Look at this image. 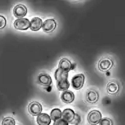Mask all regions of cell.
<instances>
[{
	"label": "cell",
	"mask_w": 125,
	"mask_h": 125,
	"mask_svg": "<svg viewBox=\"0 0 125 125\" xmlns=\"http://www.w3.org/2000/svg\"><path fill=\"white\" fill-rule=\"evenodd\" d=\"M101 118H102V115H101V112L99 110H91L87 115L88 123L91 125L98 124L99 121L101 120Z\"/></svg>",
	"instance_id": "obj_1"
},
{
	"label": "cell",
	"mask_w": 125,
	"mask_h": 125,
	"mask_svg": "<svg viewBox=\"0 0 125 125\" xmlns=\"http://www.w3.org/2000/svg\"><path fill=\"white\" fill-rule=\"evenodd\" d=\"M84 80H85V76L83 74H76L75 76H73V78L71 80V85L73 86L74 89L79 90L83 87Z\"/></svg>",
	"instance_id": "obj_2"
},
{
	"label": "cell",
	"mask_w": 125,
	"mask_h": 125,
	"mask_svg": "<svg viewBox=\"0 0 125 125\" xmlns=\"http://www.w3.org/2000/svg\"><path fill=\"white\" fill-rule=\"evenodd\" d=\"M28 111L32 116H38L40 113H42V106L37 101L31 102L28 106Z\"/></svg>",
	"instance_id": "obj_3"
},
{
	"label": "cell",
	"mask_w": 125,
	"mask_h": 125,
	"mask_svg": "<svg viewBox=\"0 0 125 125\" xmlns=\"http://www.w3.org/2000/svg\"><path fill=\"white\" fill-rule=\"evenodd\" d=\"M13 24L18 30H26L30 27V21L27 18H17Z\"/></svg>",
	"instance_id": "obj_4"
},
{
	"label": "cell",
	"mask_w": 125,
	"mask_h": 125,
	"mask_svg": "<svg viewBox=\"0 0 125 125\" xmlns=\"http://www.w3.org/2000/svg\"><path fill=\"white\" fill-rule=\"evenodd\" d=\"M56 28V21L54 19L52 18H49V19H46L45 21L42 22V29L44 32H51V31H53L54 29Z\"/></svg>",
	"instance_id": "obj_5"
},
{
	"label": "cell",
	"mask_w": 125,
	"mask_h": 125,
	"mask_svg": "<svg viewBox=\"0 0 125 125\" xmlns=\"http://www.w3.org/2000/svg\"><path fill=\"white\" fill-rule=\"evenodd\" d=\"M13 14L17 18H24V16L27 14V8L23 4H17L13 8Z\"/></svg>",
	"instance_id": "obj_6"
},
{
	"label": "cell",
	"mask_w": 125,
	"mask_h": 125,
	"mask_svg": "<svg viewBox=\"0 0 125 125\" xmlns=\"http://www.w3.org/2000/svg\"><path fill=\"white\" fill-rule=\"evenodd\" d=\"M37 81H38L39 84L47 86V85H50L51 84L52 79H51L50 75H48L47 73H40L38 75V77H37Z\"/></svg>",
	"instance_id": "obj_7"
},
{
	"label": "cell",
	"mask_w": 125,
	"mask_h": 125,
	"mask_svg": "<svg viewBox=\"0 0 125 125\" xmlns=\"http://www.w3.org/2000/svg\"><path fill=\"white\" fill-rule=\"evenodd\" d=\"M113 63H112V61L108 58H104V59H101L99 61V63H98V68L99 70L101 71H106L108 69H110L112 67Z\"/></svg>",
	"instance_id": "obj_8"
},
{
	"label": "cell",
	"mask_w": 125,
	"mask_h": 125,
	"mask_svg": "<svg viewBox=\"0 0 125 125\" xmlns=\"http://www.w3.org/2000/svg\"><path fill=\"white\" fill-rule=\"evenodd\" d=\"M42 27V20L39 17H33L30 21V29L32 31H38Z\"/></svg>",
	"instance_id": "obj_9"
},
{
	"label": "cell",
	"mask_w": 125,
	"mask_h": 125,
	"mask_svg": "<svg viewBox=\"0 0 125 125\" xmlns=\"http://www.w3.org/2000/svg\"><path fill=\"white\" fill-rule=\"evenodd\" d=\"M54 75H55V79L57 80V82L64 81V80H67L68 78V71H65L61 68H57Z\"/></svg>",
	"instance_id": "obj_10"
},
{
	"label": "cell",
	"mask_w": 125,
	"mask_h": 125,
	"mask_svg": "<svg viewBox=\"0 0 125 125\" xmlns=\"http://www.w3.org/2000/svg\"><path fill=\"white\" fill-rule=\"evenodd\" d=\"M51 123V118L46 113H40L37 116V124L38 125H49Z\"/></svg>",
	"instance_id": "obj_11"
},
{
	"label": "cell",
	"mask_w": 125,
	"mask_h": 125,
	"mask_svg": "<svg viewBox=\"0 0 125 125\" xmlns=\"http://www.w3.org/2000/svg\"><path fill=\"white\" fill-rule=\"evenodd\" d=\"M74 67H75V64H72L67 58H62L59 61V67L58 68H61L65 71H69L70 69H73Z\"/></svg>",
	"instance_id": "obj_12"
},
{
	"label": "cell",
	"mask_w": 125,
	"mask_h": 125,
	"mask_svg": "<svg viewBox=\"0 0 125 125\" xmlns=\"http://www.w3.org/2000/svg\"><path fill=\"white\" fill-rule=\"evenodd\" d=\"M62 119H64L66 122H70L71 123V121L73 120V118H74V116H75V112L72 110V109H69V108H66V109H64L63 110V112H62Z\"/></svg>",
	"instance_id": "obj_13"
},
{
	"label": "cell",
	"mask_w": 125,
	"mask_h": 125,
	"mask_svg": "<svg viewBox=\"0 0 125 125\" xmlns=\"http://www.w3.org/2000/svg\"><path fill=\"white\" fill-rule=\"evenodd\" d=\"M61 100L64 103H71L74 100V93L72 91H69V90L63 91L61 94Z\"/></svg>",
	"instance_id": "obj_14"
},
{
	"label": "cell",
	"mask_w": 125,
	"mask_h": 125,
	"mask_svg": "<svg viewBox=\"0 0 125 125\" xmlns=\"http://www.w3.org/2000/svg\"><path fill=\"white\" fill-rule=\"evenodd\" d=\"M98 93L95 91V90H92V89H89L87 92H86V100L89 102V103H95L97 100H98Z\"/></svg>",
	"instance_id": "obj_15"
},
{
	"label": "cell",
	"mask_w": 125,
	"mask_h": 125,
	"mask_svg": "<svg viewBox=\"0 0 125 125\" xmlns=\"http://www.w3.org/2000/svg\"><path fill=\"white\" fill-rule=\"evenodd\" d=\"M106 89H107V91L109 93H116L119 90V86H118V84L115 81H110L107 84V86H106Z\"/></svg>",
	"instance_id": "obj_16"
},
{
	"label": "cell",
	"mask_w": 125,
	"mask_h": 125,
	"mask_svg": "<svg viewBox=\"0 0 125 125\" xmlns=\"http://www.w3.org/2000/svg\"><path fill=\"white\" fill-rule=\"evenodd\" d=\"M61 115H62V112H61V110L60 109H58V108H54V109H52L51 110V113H50V118H51V120H58V119H60L61 118Z\"/></svg>",
	"instance_id": "obj_17"
},
{
	"label": "cell",
	"mask_w": 125,
	"mask_h": 125,
	"mask_svg": "<svg viewBox=\"0 0 125 125\" xmlns=\"http://www.w3.org/2000/svg\"><path fill=\"white\" fill-rule=\"evenodd\" d=\"M69 86H70V84H69L68 80H64V81L57 82V88H58V90H60V91H66V90H68Z\"/></svg>",
	"instance_id": "obj_18"
},
{
	"label": "cell",
	"mask_w": 125,
	"mask_h": 125,
	"mask_svg": "<svg viewBox=\"0 0 125 125\" xmlns=\"http://www.w3.org/2000/svg\"><path fill=\"white\" fill-rule=\"evenodd\" d=\"M2 125H15V120L11 117H5L2 120Z\"/></svg>",
	"instance_id": "obj_19"
},
{
	"label": "cell",
	"mask_w": 125,
	"mask_h": 125,
	"mask_svg": "<svg viewBox=\"0 0 125 125\" xmlns=\"http://www.w3.org/2000/svg\"><path fill=\"white\" fill-rule=\"evenodd\" d=\"M99 125H112V121L109 118H101L99 121Z\"/></svg>",
	"instance_id": "obj_20"
},
{
	"label": "cell",
	"mask_w": 125,
	"mask_h": 125,
	"mask_svg": "<svg viewBox=\"0 0 125 125\" xmlns=\"http://www.w3.org/2000/svg\"><path fill=\"white\" fill-rule=\"evenodd\" d=\"M6 26V18L3 15H0V29H2Z\"/></svg>",
	"instance_id": "obj_21"
},
{
	"label": "cell",
	"mask_w": 125,
	"mask_h": 125,
	"mask_svg": "<svg viewBox=\"0 0 125 125\" xmlns=\"http://www.w3.org/2000/svg\"><path fill=\"white\" fill-rule=\"evenodd\" d=\"M53 125H68V122H66L64 119H61L60 118L58 120H55Z\"/></svg>",
	"instance_id": "obj_22"
},
{
	"label": "cell",
	"mask_w": 125,
	"mask_h": 125,
	"mask_svg": "<svg viewBox=\"0 0 125 125\" xmlns=\"http://www.w3.org/2000/svg\"><path fill=\"white\" fill-rule=\"evenodd\" d=\"M79 122H80V116L78 115V114H76V113H75V116H74L73 120L71 121V123H73V124H75V125H76V124H78Z\"/></svg>",
	"instance_id": "obj_23"
}]
</instances>
